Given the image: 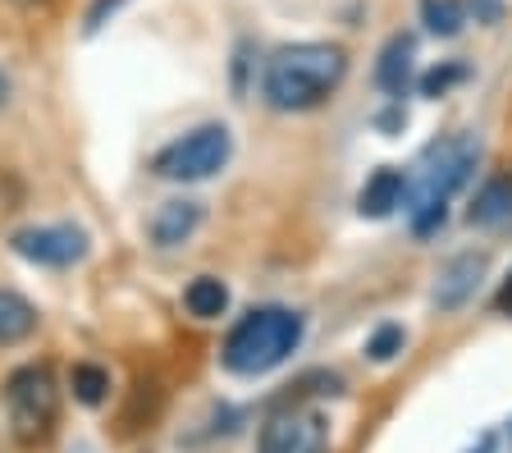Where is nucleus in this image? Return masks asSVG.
Wrapping results in <instances>:
<instances>
[{"label": "nucleus", "instance_id": "5701e85b", "mask_svg": "<svg viewBox=\"0 0 512 453\" xmlns=\"http://www.w3.org/2000/svg\"><path fill=\"white\" fill-rule=\"evenodd\" d=\"M476 453H494V435H485V440H480V449Z\"/></svg>", "mask_w": 512, "mask_h": 453}, {"label": "nucleus", "instance_id": "423d86ee", "mask_svg": "<svg viewBox=\"0 0 512 453\" xmlns=\"http://www.w3.org/2000/svg\"><path fill=\"white\" fill-rule=\"evenodd\" d=\"M256 453H330V426L316 408H279L275 417L261 426Z\"/></svg>", "mask_w": 512, "mask_h": 453}, {"label": "nucleus", "instance_id": "f8f14e48", "mask_svg": "<svg viewBox=\"0 0 512 453\" xmlns=\"http://www.w3.org/2000/svg\"><path fill=\"white\" fill-rule=\"evenodd\" d=\"M412 60H416V42L407 33L389 37L380 51V65H375V83H380V92H389V97H403L407 83H412Z\"/></svg>", "mask_w": 512, "mask_h": 453}, {"label": "nucleus", "instance_id": "f03ea898", "mask_svg": "<svg viewBox=\"0 0 512 453\" xmlns=\"http://www.w3.org/2000/svg\"><path fill=\"white\" fill-rule=\"evenodd\" d=\"M480 142L471 133H453L426 147V156L416 161V174L407 179V220H412L416 238H430L448 216V202L467 188V179L476 174Z\"/></svg>", "mask_w": 512, "mask_h": 453}, {"label": "nucleus", "instance_id": "4468645a", "mask_svg": "<svg viewBox=\"0 0 512 453\" xmlns=\"http://www.w3.org/2000/svg\"><path fill=\"white\" fill-rule=\"evenodd\" d=\"M183 307H188L197 321H215V316L229 312V289L215 275H197V280L183 289Z\"/></svg>", "mask_w": 512, "mask_h": 453}, {"label": "nucleus", "instance_id": "ddd939ff", "mask_svg": "<svg viewBox=\"0 0 512 453\" xmlns=\"http://www.w3.org/2000/svg\"><path fill=\"white\" fill-rule=\"evenodd\" d=\"M32 330H37V307L28 298H19V293L0 289V348L23 344Z\"/></svg>", "mask_w": 512, "mask_h": 453}, {"label": "nucleus", "instance_id": "0eeeda50", "mask_svg": "<svg viewBox=\"0 0 512 453\" xmlns=\"http://www.w3.org/2000/svg\"><path fill=\"white\" fill-rule=\"evenodd\" d=\"M10 248L19 252L32 266H74L87 257V234L74 225H37V229H19L10 238Z\"/></svg>", "mask_w": 512, "mask_h": 453}, {"label": "nucleus", "instance_id": "2eb2a0df", "mask_svg": "<svg viewBox=\"0 0 512 453\" xmlns=\"http://www.w3.org/2000/svg\"><path fill=\"white\" fill-rule=\"evenodd\" d=\"M421 23L435 37H458L467 23V5L462 0H421Z\"/></svg>", "mask_w": 512, "mask_h": 453}, {"label": "nucleus", "instance_id": "412c9836", "mask_svg": "<svg viewBox=\"0 0 512 453\" xmlns=\"http://www.w3.org/2000/svg\"><path fill=\"white\" fill-rule=\"evenodd\" d=\"M499 14H503V5H499V0H480V19H485V23H494V19H499Z\"/></svg>", "mask_w": 512, "mask_h": 453}, {"label": "nucleus", "instance_id": "f3484780", "mask_svg": "<svg viewBox=\"0 0 512 453\" xmlns=\"http://www.w3.org/2000/svg\"><path fill=\"white\" fill-rule=\"evenodd\" d=\"M403 353V325H380L371 339H366V357L371 362H394Z\"/></svg>", "mask_w": 512, "mask_h": 453}, {"label": "nucleus", "instance_id": "9d476101", "mask_svg": "<svg viewBox=\"0 0 512 453\" xmlns=\"http://www.w3.org/2000/svg\"><path fill=\"white\" fill-rule=\"evenodd\" d=\"M403 197H407V174L394 170V165H380V170L366 179L362 193H357V211H362L366 220H384L403 206Z\"/></svg>", "mask_w": 512, "mask_h": 453}, {"label": "nucleus", "instance_id": "6e6552de", "mask_svg": "<svg viewBox=\"0 0 512 453\" xmlns=\"http://www.w3.org/2000/svg\"><path fill=\"white\" fill-rule=\"evenodd\" d=\"M485 252H462V257H453L444 270L435 275V307L439 312H458V307H467L471 298H476L480 280H485Z\"/></svg>", "mask_w": 512, "mask_h": 453}, {"label": "nucleus", "instance_id": "a211bd4d", "mask_svg": "<svg viewBox=\"0 0 512 453\" xmlns=\"http://www.w3.org/2000/svg\"><path fill=\"white\" fill-rule=\"evenodd\" d=\"M467 78V69L462 65H444V69H430L426 78H421V97H444L453 83H462Z\"/></svg>", "mask_w": 512, "mask_h": 453}, {"label": "nucleus", "instance_id": "4be33fe9", "mask_svg": "<svg viewBox=\"0 0 512 453\" xmlns=\"http://www.w3.org/2000/svg\"><path fill=\"white\" fill-rule=\"evenodd\" d=\"M5 101H10V78L0 74V106H5Z\"/></svg>", "mask_w": 512, "mask_h": 453}, {"label": "nucleus", "instance_id": "dca6fc26", "mask_svg": "<svg viewBox=\"0 0 512 453\" xmlns=\"http://www.w3.org/2000/svg\"><path fill=\"white\" fill-rule=\"evenodd\" d=\"M69 389H74V399L83 403V408H101L110 394V376L101 367H92V362H78V367L69 371Z\"/></svg>", "mask_w": 512, "mask_h": 453}, {"label": "nucleus", "instance_id": "f257e3e1", "mask_svg": "<svg viewBox=\"0 0 512 453\" xmlns=\"http://www.w3.org/2000/svg\"><path fill=\"white\" fill-rule=\"evenodd\" d=\"M343 74H348V51L334 42H293L279 46L261 69V97L270 110L284 115H302L316 110L339 92Z\"/></svg>", "mask_w": 512, "mask_h": 453}, {"label": "nucleus", "instance_id": "20e7f679", "mask_svg": "<svg viewBox=\"0 0 512 453\" xmlns=\"http://www.w3.org/2000/svg\"><path fill=\"white\" fill-rule=\"evenodd\" d=\"M5 417H10V435L23 449L51 440L55 421H60V385H55L51 367L32 362V367L10 371V380H5Z\"/></svg>", "mask_w": 512, "mask_h": 453}, {"label": "nucleus", "instance_id": "39448f33", "mask_svg": "<svg viewBox=\"0 0 512 453\" xmlns=\"http://www.w3.org/2000/svg\"><path fill=\"white\" fill-rule=\"evenodd\" d=\"M229 156H234V133L224 124H202V129L174 138L170 147H160L151 170L170 184H202L229 165Z\"/></svg>", "mask_w": 512, "mask_h": 453}, {"label": "nucleus", "instance_id": "7ed1b4c3", "mask_svg": "<svg viewBox=\"0 0 512 453\" xmlns=\"http://www.w3.org/2000/svg\"><path fill=\"white\" fill-rule=\"evenodd\" d=\"M302 330L307 325H302L298 312H288V307H256L224 339L220 348L224 371H234V376H266V371L284 367L288 357L298 353Z\"/></svg>", "mask_w": 512, "mask_h": 453}, {"label": "nucleus", "instance_id": "6ab92c4d", "mask_svg": "<svg viewBox=\"0 0 512 453\" xmlns=\"http://www.w3.org/2000/svg\"><path fill=\"white\" fill-rule=\"evenodd\" d=\"M119 5H124V0H92V10H87V19H83V33H87V37L101 33V23H106L110 14L119 10Z\"/></svg>", "mask_w": 512, "mask_h": 453}, {"label": "nucleus", "instance_id": "aec40b11", "mask_svg": "<svg viewBox=\"0 0 512 453\" xmlns=\"http://www.w3.org/2000/svg\"><path fill=\"white\" fill-rule=\"evenodd\" d=\"M494 307H499V316H512V270L503 275L499 293H494Z\"/></svg>", "mask_w": 512, "mask_h": 453}, {"label": "nucleus", "instance_id": "9b49d317", "mask_svg": "<svg viewBox=\"0 0 512 453\" xmlns=\"http://www.w3.org/2000/svg\"><path fill=\"white\" fill-rule=\"evenodd\" d=\"M197 225H202V202H165L156 206L147 229L156 248H179V243H188L197 234Z\"/></svg>", "mask_w": 512, "mask_h": 453}, {"label": "nucleus", "instance_id": "1a4fd4ad", "mask_svg": "<svg viewBox=\"0 0 512 453\" xmlns=\"http://www.w3.org/2000/svg\"><path fill=\"white\" fill-rule=\"evenodd\" d=\"M467 225L485 229V234H508L512 229V170L494 174V179H485L476 188V197L467 206Z\"/></svg>", "mask_w": 512, "mask_h": 453}]
</instances>
